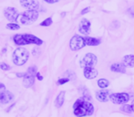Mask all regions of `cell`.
<instances>
[{
	"mask_svg": "<svg viewBox=\"0 0 134 117\" xmlns=\"http://www.w3.org/2000/svg\"><path fill=\"white\" fill-rule=\"evenodd\" d=\"M123 63L126 67H134V55H126L123 57Z\"/></svg>",
	"mask_w": 134,
	"mask_h": 117,
	"instance_id": "17",
	"label": "cell"
},
{
	"mask_svg": "<svg viewBox=\"0 0 134 117\" xmlns=\"http://www.w3.org/2000/svg\"><path fill=\"white\" fill-rule=\"evenodd\" d=\"M73 112L76 116H90L94 113V106L85 98H79L73 104Z\"/></svg>",
	"mask_w": 134,
	"mask_h": 117,
	"instance_id": "1",
	"label": "cell"
},
{
	"mask_svg": "<svg viewBox=\"0 0 134 117\" xmlns=\"http://www.w3.org/2000/svg\"><path fill=\"white\" fill-rule=\"evenodd\" d=\"M96 98L97 100H99V102H102V103H107L109 99V92L108 90H103L99 91V92H96Z\"/></svg>",
	"mask_w": 134,
	"mask_h": 117,
	"instance_id": "13",
	"label": "cell"
},
{
	"mask_svg": "<svg viewBox=\"0 0 134 117\" xmlns=\"http://www.w3.org/2000/svg\"><path fill=\"white\" fill-rule=\"evenodd\" d=\"M69 82V78H61L58 81V85H62L64 83H67V82Z\"/></svg>",
	"mask_w": 134,
	"mask_h": 117,
	"instance_id": "26",
	"label": "cell"
},
{
	"mask_svg": "<svg viewBox=\"0 0 134 117\" xmlns=\"http://www.w3.org/2000/svg\"><path fill=\"white\" fill-rule=\"evenodd\" d=\"M7 29L10 30H18L20 29V26L18 24H16L15 22H11L7 25Z\"/></svg>",
	"mask_w": 134,
	"mask_h": 117,
	"instance_id": "21",
	"label": "cell"
},
{
	"mask_svg": "<svg viewBox=\"0 0 134 117\" xmlns=\"http://www.w3.org/2000/svg\"><path fill=\"white\" fill-rule=\"evenodd\" d=\"M36 76H37V78L38 79L39 81H42L43 80V77L41 76L40 73H39V72H37V75H36Z\"/></svg>",
	"mask_w": 134,
	"mask_h": 117,
	"instance_id": "29",
	"label": "cell"
},
{
	"mask_svg": "<svg viewBox=\"0 0 134 117\" xmlns=\"http://www.w3.org/2000/svg\"><path fill=\"white\" fill-rule=\"evenodd\" d=\"M38 18V12L34 9H27L20 15V22L22 25H30Z\"/></svg>",
	"mask_w": 134,
	"mask_h": 117,
	"instance_id": "4",
	"label": "cell"
},
{
	"mask_svg": "<svg viewBox=\"0 0 134 117\" xmlns=\"http://www.w3.org/2000/svg\"><path fill=\"white\" fill-rule=\"evenodd\" d=\"M130 12H131V16L134 17V8L131 9V10H130Z\"/></svg>",
	"mask_w": 134,
	"mask_h": 117,
	"instance_id": "31",
	"label": "cell"
},
{
	"mask_svg": "<svg viewBox=\"0 0 134 117\" xmlns=\"http://www.w3.org/2000/svg\"><path fill=\"white\" fill-rule=\"evenodd\" d=\"M13 99H14V94H13L12 92H8V91H5L3 97H2V99L0 100V101H1V103H3V104H7V103H10Z\"/></svg>",
	"mask_w": 134,
	"mask_h": 117,
	"instance_id": "15",
	"label": "cell"
},
{
	"mask_svg": "<svg viewBox=\"0 0 134 117\" xmlns=\"http://www.w3.org/2000/svg\"><path fill=\"white\" fill-rule=\"evenodd\" d=\"M0 69L3 70V71H9V70H11V66H9L8 64L5 63V62H1L0 63Z\"/></svg>",
	"mask_w": 134,
	"mask_h": 117,
	"instance_id": "23",
	"label": "cell"
},
{
	"mask_svg": "<svg viewBox=\"0 0 134 117\" xmlns=\"http://www.w3.org/2000/svg\"><path fill=\"white\" fill-rule=\"evenodd\" d=\"M120 110H121L122 112L126 113V114H131V113L133 112L132 107H131V104L130 105V104H127V103H125V104L121 107V109H120Z\"/></svg>",
	"mask_w": 134,
	"mask_h": 117,
	"instance_id": "20",
	"label": "cell"
},
{
	"mask_svg": "<svg viewBox=\"0 0 134 117\" xmlns=\"http://www.w3.org/2000/svg\"><path fill=\"white\" fill-rule=\"evenodd\" d=\"M90 11V7H85L84 9H82V11H81V15H85L87 14V13H88Z\"/></svg>",
	"mask_w": 134,
	"mask_h": 117,
	"instance_id": "27",
	"label": "cell"
},
{
	"mask_svg": "<svg viewBox=\"0 0 134 117\" xmlns=\"http://www.w3.org/2000/svg\"><path fill=\"white\" fill-rule=\"evenodd\" d=\"M65 15H66V13H65V12H63V13H62V14H61V17H64V16H65Z\"/></svg>",
	"mask_w": 134,
	"mask_h": 117,
	"instance_id": "33",
	"label": "cell"
},
{
	"mask_svg": "<svg viewBox=\"0 0 134 117\" xmlns=\"http://www.w3.org/2000/svg\"><path fill=\"white\" fill-rule=\"evenodd\" d=\"M5 86L4 85L3 83H1L0 82V100L2 99V97H3V95H4V93H5Z\"/></svg>",
	"mask_w": 134,
	"mask_h": 117,
	"instance_id": "24",
	"label": "cell"
},
{
	"mask_svg": "<svg viewBox=\"0 0 134 117\" xmlns=\"http://www.w3.org/2000/svg\"><path fill=\"white\" fill-rule=\"evenodd\" d=\"M20 5L27 9L37 10L39 7V3L37 0H20Z\"/></svg>",
	"mask_w": 134,
	"mask_h": 117,
	"instance_id": "10",
	"label": "cell"
},
{
	"mask_svg": "<svg viewBox=\"0 0 134 117\" xmlns=\"http://www.w3.org/2000/svg\"><path fill=\"white\" fill-rule=\"evenodd\" d=\"M131 107H132V111L134 112V100L132 101V103H131Z\"/></svg>",
	"mask_w": 134,
	"mask_h": 117,
	"instance_id": "32",
	"label": "cell"
},
{
	"mask_svg": "<svg viewBox=\"0 0 134 117\" xmlns=\"http://www.w3.org/2000/svg\"><path fill=\"white\" fill-rule=\"evenodd\" d=\"M52 22H53L52 21V18H46L43 22H41L40 26L41 27H49V26L52 24Z\"/></svg>",
	"mask_w": 134,
	"mask_h": 117,
	"instance_id": "22",
	"label": "cell"
},
{
	"mask_svg": "<svg viewBox=\"0 0 134 117\" xmlns=\"http://www.w3.org/2000/svg\"><path fill=\"white\" fill-rule=\"evenodd\" d=\"M28 58H29V53L27 50H26L25 48H21V47L16 49L12 55L13 62L18 66L24 65L27 61Z\"/></svg>",
	"mask_w": 134,
	"mask_h": 117,
	"instance_id": "3",
	"label": "cell"
},
{
	"mask_svg": "<svg viewBox=\"0 0 134 117\" xmlns=\"http://www.w3.org/2000/svg\"><path fill=\"white\" fill-rule=\"evenodd\" d=\"M64 101H65V92H59L58 96H57L56 100H55V106L57 108H60L63 105Z\"/></svg>",
	"mask_w": 134,
	"mask_h": 117,
	"instance_id": "16",
	"label": "cell"
},
{
	"mask_svg": "<svg viewBox=\"0 0 134 117\" xmlns=\"http://www.w3.org/2000/svg\"><path fill=\"white\" fill-rule=\"evenodd\" d=\"M86 39V44L88 46H99L100 44V40L99 39H95V38L91 37H85Z\"/></svg>",
	"mask_w": 134,
	"mask_h": 117,
	"instance_id": "18",
	"label": "cell"
},
{
	"mask_svg": "<svg viewBox=\"0 0 134 117\" xmlns=\"http://www.w3.org/2000/svg\"><path fill=\"white\" fill-rule=\"evenodd\" d=\"M15 44L18 46H24L27 44H35L40 46L43 44V40L32 34H16L13 38Z\"/></svg>",
	"mask_w": 134,
	"mask_h": 117,
	"instance_id": "2",
	"label": "cell"
},
{
	"mask_svg": "<svg viewBox=\"0 0 134 117\" xmlns=\"http://www.w3.org/2000/svg\"><path fill=\"white\" fill-rule=\"evenodd\" d=\"M4 15L7 18V19H8L10 22H16L18 18L20 17L19 13L18 12L16 8L14 7H7L4 11Z\"/></svg>",
	"mask_w": 134,
	"mask_h": 117,
	"instance_id": "8",
	"label": "cell"
},
{
	"mask_svg": "<svg viewBox=\"0 0 134 117\" xmlns=\"http://www.w3.org/2000/svg\"><path fill=\"white\" fill-rule=\"evenodd\" d=\"M111 71L119 73H125L126 72V66L124 63H114L110 66Z\"/></svg>",
	"mask_w": 134,
	"mask_h": 117,
	"instance_id": "14",
	"label": "cell"
},
{
	"mask_svg": "<svg viewBox=\"0 0 134 117\" xmlns=\"http://www.w3.org/2000/svg\"><path fill=\"white\" fill-rule=\"evenodd\" d=\"M44 1L48 4H55V3H57V2L60 1V0H44Z\"/></svg>",
	"mask_w": 134,
	"mask_h": 117,
	"instance_id": "28",
	"label": "cell"
},
{
	"mask_svg": "<svg viewBox=\"0 0 134 117\" xmlns=\"http://www.w3.org/2000/svg\"><path fill=\"white\" fill-rule=\"evenodd\" d=\"M98 85L101 89H106L108 86L109 85V82L107 79H99V80L98 81Z\"/></svg>",
	"mask_w": 134,
	"mask_h": 117,
	"instance_id": "19",
	"label": "cell"
},
{
	"mask_svg": "<svg viewBox=\"0 0 134 117\" xmlns=\"http://www.w3.org/2000/svg\"><path fill=\"white\" fill-rule=\"evenodd\" d=\"M98 71L94 67H85L84 68V76L88 80H91L98 76Z\"/></svg>",
	"mask_w": 134,
	"mask_h": 117,
	"instance_id": "12",
	"label": "cell"
},
{
	"mask_svg": "<svg viewBox=\"0 0 134 117\" xmlns=\"http://www.w3.org/2000/svg\"><path fill=\"white\" fill-rule=\"evenodd\" d=\"M85 46H87L85 37H81L80 35L73 36L72 39H70V42H69V47H70L71 50H73V51L81 50Z\"/></svg>",
	"mask_w": 134,
	"mask_h": 117,
	"instance_id": "5",
	"label": "cell"
},
{
	"mask_svg": "<svg viewBox=\"0 0 134 117\" xmlns=\"http://www.w3.org/2000/svg\"><path fill=\"white\" fill-rule=\"evenodd\" d=\"M35 76L36 75L32 74V73L28 72V71L26 72L23 77V85L25 86L26 88L31 87L34 84V82H35Z\"/></svg>",
	"mask_w": 134,
	"mask_h": 117,
	"instance_id": "11",
	"label": "cell"
},
{
	"mask_svg": "<svg viewBox=\"0 0 134 117\" xmlns=\"http://www.w3.org/2000/svg\"><path fill=\"white\" fill-rule=\"evenodd\" d=\"M27 71L28 72H30V73H32V74H34V75H37V67L36 66H31V67H29L28 68V70H27Z\"/></svg>",
	"mask_w": 134,
	"mask_h": 117,
	"instance_id": "25",
	"label": "cell"
},
{
	"mask_svg": "<svg viewBox=\"0 0 134 117\" xmlns=\"http://www.w3.org/2000/svg\"><path fill=\"white\" fill-rule=\"evenodd\" d=\"M24 75H25V73H24V72H21V73L18 72V73H16V76H18V77H24Z\"/></svg>",
	"mask_w": 134,
	"mask_h": 117,
	"instance_id": "30",
	"label": "cell"
},
{
	"mask_svg": "<svg viewBox=\"0 0 134 117\" xmlns=\"http://www.w3.org/2000/svg\"><path fill=\"white\" fill-rule=\"evenodd\" d=\"M109 100L114 104H125L129 102L130 95L126 92L120 93H112L109 95Z\"/></svg>",
	"mask_w": 134,
	"mask_h": 117,
	"instance_id": "6",
	"label": "cell"
},
{
	"mask_svg": "<svg viewBox=\"0 0 134 117\" xmlns=\"http://www.w3.org/2000/svg\"><path fill=\"white\" fill-rule=\"evenodd\" d=\"M90 26H91V23L90 20L87 18H83L79 26V31L83 35H88L90 33Z\"/></svg>",
	"mask_w": 134,
	"mask_h": 117,
	"instance_id": "9",
	"label": "cell"
},
{
	"mask_svg": "<svg viewBox=\"0 0 134 117\" xmlns=\"http://www.w3.org/2000/svg\"><path fill=\"white\" fill-rule=\"evenodd\" d=\"M97 56L92 53H87L80 60V67L84 69L85 67H94L97 64Z\"/></svg>",
	"mask_w": 134,
	"mask_h": 117,
	"instance_id": "7",
	"label": "cell"
}]
</instances>
